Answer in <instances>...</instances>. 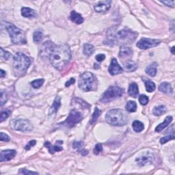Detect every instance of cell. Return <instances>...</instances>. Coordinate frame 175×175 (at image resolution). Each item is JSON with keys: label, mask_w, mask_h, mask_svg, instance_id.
Listing matches in <instances>:
<instances>
[{"label": "cell", "mask_w": 175, "mask_h": 175, "mask_svg": "<svg viewBox=\"0 0 175 175\" xmlns=\"http://www.w3.org/2000/svg\"><path fill=\"white\" fill-rule=\"evenodd\" d=\"M48 57L53 66L60 71L69 63L71 59V52L67 44H53Z\"/></svg>", "instance_id": "1"}, {"label": "cell", "mask_w": 175, "mask_h": 175, "mask_svg": "<svg viewBox=\"0 0 175 175\" xmlns=\"http://www.w3.org/2000/svg\"><path fill=\"white\" fill-rule=\"evenodd\" d=\"M106 120L107 123L113 126H123L128 123L126 113L120 109H112L107 112Z\"/></svg>", "instance_id": "2"}, {"label": "cell", "mask_w": 175, "mask_h": 175, "mask_svg": "<svg viewBox=\"0 0 175 175\" xmlns=\"http://www.w3.org/2000/svg\"><path fill=\"white\" fill-rule=\"evenodd\" d=\"M31 64L29 57L21 52L16 53L13 61V68L16 75H21L25 72Z\"/></svg>", "instance_id": "3"}, {"label": "cell", "mask_w": 175, "mask_h": 175, "mask_svg": "<svg viewBox=\"0 0 175 175\" xmlns=\"http://www.w3.org/2000/svg\"><path fill=\"white\" fill-rule=\"evenodd\" d=\"M109 34V39L114 41H120L123 42H131L136 40L138 36V33L133 32L129 29H123L118 31L116 34L107 33Z\"/></svg>", "instance_id": "4"}, {"label": "cell", "mask_w": 175, "mask_h": 175, "mask_svg": "<svg viewBox=\"0 0 175 175\" xmlns=\"http://www.w3.org/2000/svg\"><path fill=\"white\" fill-rule=\"evenodd\" d=\"M6 29L10 35L12 42L15 45L26 44L25 34L22 29H19L12 24H8L6 26Z\"/></svg>", "instance_id": "5"}, {"label": "cell", "mask_w": 175, "mask_h": 175, "mask_svg": "<svg viewBox=\"0 0 175 175\" xmlns=\"http://www.w3.org/2000/svg\"><path fill=\"white\" fill-rule=\"evenodd\" d=\"M96 79L92 72H85L80 75L79 79V88L83 92L93 90Z\"/></svg>", "instance_id": "6"}, {"label": "cell", "mask_w": 175, "mask_h": 175, "mask_svg": "<svg viewBox=\"0 0 175 175\" xmlns=\"http://www.w3.org/2000/svg\"><path fill=\"white\" fill-rule=\"evenodd\" d=\"M123 94V90L119 86H111L101 96L100 101L107 103L111 102L115 99L120 97Z\"/></svg>", "instance_id": "7"}, {"label": "cell", "mask_w": 175, "mask_h": 175, "mask_svg": "<svg viewBox=\"0 0 175 175\" xmlns=\"http://www.w3.org/2000/svg\"><path fill=\"white\" fill-rule=\"evenodd\" d=\"M82 118L83 117L82 114L79 111H77V110L73 109L70 112L69 116L67 117L66 120L64 123H62V125L69 128L73 127L77 124L81 122Z\"/></svg>", "instance_id": "8"}, {"label": "cell", "mask_w": 175, "mask_h": 175, "mask_svg": "<svg viewBox=\"0 0 175 175\" xmlns=\"http://www.w3.org/2000/svg\"><path fill=\"white\" fill-rule=\"evenodd\" d=\"M10 124L12 125V127L17 131H31L33 128L32 124L27 120H13Z\"/></svg>", "instance_id": "9"}, {"label": "cell", "mask_w": 175, "mask_h": 175, "mask_svg": "<svg viewBox=\"0 0 175 175\" xmlns=\"http://www.w3.org/2000/svg\"><path fill=\"white\" fill-rule=\"evenodd\" d=\"M161 40L157 39H146V38H142L139 40L136 44V46L141 49H147L149 48L154 47L157 46L160 44Z\"/></svg>", "instance_id": "10"}, {"label": "cell", "mask_w": 175, "mask_h": 175, "mask_svg": "<svg viewBox=\"0 0 175 175\" xmlns=\"http://www.w3.org/2000/svg\"><path fill=\"white\" fill-rule=\"evenodd\" d=\"M109 72L112 75H116L121 73L123 71V69L119 64L116 58H113L108 69Z\"/></svg>", "instance_id": "11"}, {"label": "cell", "mask_w": 175, "mask_h": 175, "mask_svg": "<svg viewBox=\"0 0 175 175\" xmlns=\"http://www.w3.org/2000/svg\"><path fill=\"white\" fill-rule=\"evenodd\" d=\"M111 1H101L95 6V10L97 12H106L110 8L111 6Z\"/></svg>", "instance_id": "12"}, {"label": "cell", "mask_w": 175, "mask_h": 175, "mask_svg": "<svg viewBox=\"0 0 175 175\" xmlns=\"http://www.w3.org/2000/svg\"><path fill=\"white\" fill-rule=\"evenodd\" d=\"M153 160V156L150 153H146V154L141 155L140 157L136 158V161L140 166H144L146 164L151 163Z\"/></svg>", "instance_id": "13"}, {"label": "cell", "mask_w": 175, "mask_h": 175, "mask_svg": "<svg viewBox=\"0 0 175 175\" xmlns=\"http://www.w3.org/2000/svg\"><path fill=\"white\" fill-rule=\"evenodd\" d=\"M16 155V151L15 150H4L1 152L0 161L1 162L8 161L11 160Z\"/></svg>", "instance_id": "14"}, {"label": "cell", "mask_w": 175, "mask_h": 175, "mask_svg": "<svg viewBox=\"0 0 175 175\" xmlns=\"http://www.w3.org/2000/svg\"><path fill=\"white\" fill-rule=\"evenodd\" d=\"M132 49L131 47L126 46V45H122L120 49L119 57L120 58H127L132 55Z\"/></svg>", "instance_id": "15"}, {"label": "cell", "mask_w": 175, "mask_h": 175, "mask_svg": "<svg viewBox=\"0 0 175 175\" xmlns=\"http://www.w3.org/2000/svg\"><path fill=\"white\" fill-rule=\"evenodd\" d=\"M70 19H71L72 22H74L76 24H82L83 22V19L82 16L79 13H77L75 12V10H72L70 15Z\"/></svg>", "instance_id": "16"}, {"label": "cell", "mask_w": 175, "mask_h": 175, "mask_svg": "<svg viewBox=\"0 0 175 175\" xmlns=\"http://www.w3.org/2000/svg\"><path fill=\"white\" fill-rule=\"evenodd\" d=\"M21 15H22V16L24 17L31 19L36 17V13L33 9L29 8L23 7L22 8V9H21Z\"/></svg>", "instance_id": "17"}, {"label": "cell", "mask_w": 175, "mask_h": 175, "mask_svg": "<svg viewBox=\"0 0 175 175\" xmlns=\"http://www.w3.org/2000/svg\"><path fill=\"white\" fill-rule=\"evenodd\" d=\"M159 90L165 94H171L172 93V88L170 83L163 82L159 86Z\"/></svg>", "instance_id": "18"}, {"label": "cell", "mask_w": 175, "mask_h": 175, "mask_svg": "<svg viewBox=\"0 0 175 175\" xmlns=\"http://www.w3.org/2000/svg\"><path fill=\"white\" fill-rule=\"evenodd\" d=\"M172 121V116H167L165 120H163V122L162 123H161L157 127L155 128V131L156 132H160L163 130V129H165L166 127H167L171 123V122Z\"/></svg>", "instance_id": "19"}, {"label": "cell", "mask_w": 175, "mask_h": 175, "mask_svg": "<svg viewBox=\"0 0 175 175\" xmlns=\"http://www.w3.org/2000/svg\"><path fill=\"white\" fill-rule=\"evenodd\" d=\"M128 94L129 96H132V97H136L139 94L138 86L136 83H131L129 86L128 89Z\"/></svg>", "instance_id": "20"}, {"label": "cell", "mask_w": 175, "mask_h": 175, "mask_svg": "<svg viewBox=\"0 0 175 175\" xmlns=\"http://www.w3.org/2000/svg\"><path fill=\"white\" fill-rule=\"evenodd\" d=\"M45 146L47 148V149L49 150V153L51 154H53V153H55L56 152H59V151H61V150H62V147L60 145H56V146H53V145L50 143L49 142H46L45 143Z\"/></svg>", "instance_id": "21"}, {"label": "cell", "mask_w": 175, "mask_h": 175, "mask_svg": "<svg viewBox=\"0 0 175 175\" xmlns=\"http://www.w3.org/2000/svg\"><path fill=\"white\" fill-rule=\"evenodd\" d=\"M157 64L156 62H153L150 64L146 69V73L150 77H155L157 73Z\"/></svg>", "instance_id": "22"}, {"label": "cell", "mask_w": 175, "mask_h": 175, "mask_svg": "<svg viewBox=\"0 0 175 175\" xmlns=\"http://www.w3.org/2000/svg\"><path fill=\"white\" fill-rule=\"evenodd\" d=\"M137 69H138L137 64L131 60L127 61L124 64V69H125L126 72L135 71Z\"/></svg>", "instance_id": "23"}, {"label": "cell", "mask_w": 175, "mask_h": 175, "mask_svg": "<svg viewBox=\"0 0 175 175\" xmlns=\"http://www.w3.org/2000/svg\"><path fill=\"white\" fill-rule=\"evenodd\" d=\"M166 111H167L166 107L165 106H163V105H161V106H159L155 107V108L153 109V113L155 116H161L162 114H163L164 113H166Z\"/></svg>", "instance_id": "24"}, {"label": "cell", "mask_w": 175, "mask_h": 175, "mask_svg": "<svg viewBox=\"0 0 175 175\" xmlns=\"http://www.w3.org/2000/svg\"><path fill=\"white\" fill-rule=\"evenodd\" d=\"M95 52V47L90 44H87L86 43L83 45V53L86 56H90L93 54Z\"/></svg>", "instance_id": "25"}, {"label": "cell", "mask_w": 175, "mask_h": 175, "mask_svg": "<svg viewBox=\"0 0 175 175\" xmlns=\"http://www.w3.org/2000/svg\"><path fill=\"white\" fill-rule=\"evenodd\" d=\"M132 127L136 132L140 133L144 130V125L143 123L140 122V121L135 120V121H133V123L132 124Z\"/></svg>", "instance_id": "26"}, {"label": "cell", "mask_w": 175, "mask_h": 175, "mask_svg": "<svg viewBox=\"0 0 175 175\" xmlns=\"http://www.w3.org/2000/svg\"><path fill=\"white\" fill-rule=\"evenodd\" d=\"M60 107H61V98L60 96H56L54 101H53V103L52 105V109H52V112L56 113Z\"/></svg>", "instance_id": "27"}, {"label": "cell", "mask_w": 175, "mask_h": 175, "mask_svg": "<svg viewBox=\"0 0 175 175\" xmlns=\"http://www.w3.org/2000/svg\"><path fill=\"white\" fill-rule=\"evenodd\" d=\"M126 110L129 112H135L137 109V104L135 101H129L126 105Z\"/></svg>", "instance_id": "28"}, {"label": "cell", "mask_w": 175, "mask_h": 175, "mask_svg": "<svg viewBox=\"0 0 175 175\" xmlns=\"http://www.w3.org/2000/svg\"><path fill=\"white\" fill-rule=\"evenodd\" d=\"M145 86H146V91L149 93H153L156 88L155 83L149 79L145 81Z\"/></svg>", "instance_id": "29"}, {"label": "cell", "mask_w": 175, "mask_h": 175, "mask_svg": "<svg viewBox=\"0 0 175 175\" xmlns=\"http://www.w3.org/2000/svg\"><path fill=\"white\" fill-rule=\"evenodd\" d=\"M101 114V110L99 108H97V107H95V112H94V113L93 114V116H92V117H91V119L90 121L91 125H93V124L98 120V118H99V116H100Z\"/></svg>", "instance_id": "30"}, {"label": "cell", "mask_w": 175, "mask_h": 175, "mask_svg": "<svg viewBox=\"0 0 175 175\" xmlns=\"http://www.w3.org/2000/svg\"><path fill=\"white\" fill-rule=\"evenodd\" d=\"M42 36H43V34L41 30L39 29V30L35 31L33 34V39H34V42L37 43L41 42V40H42Z\"/></svg>", "instance_id": "31"}, {"label": "cell", "mask_w": 175, "mask_h": 175, "mask_svg": "<svg viewBox=\"0 0 175 175\" xmlns=\"http://www.w3.org/2000/svg\"><path fill=\"white\" fill-rule=\"evenodd\" d=\"M44 82H45V80L43 79H36L33 81V82H32L31 85L33 86V88L37 89V88H39L40 87H41L43 83H44Z\"/></svg>", "instance_id": "32"}, {"label": "cell", "mask_w": 175, "mask_h": 175, "mask_svg": "<svg viewBox=\"0 0 175 175\" xmlns=\"http://www.w3.org/2000/svg\"><path fill=\"white\" fill-rule=\"evenodd\" d=\"M149 97L145 95H142L140 96L139 97V101L142 106H146V104L149 103Z\"/></svg>", "instance_id": "33"}, {"label": "cell", "mask_w": 175, "mask_h": 175, "mask_svg": "<svg viewBox=\"0 0 175 175\" xmlns=\"http://www.w3.org/2000/svg\"><path fill=\"white\" fill-rule=\"evenodd\" d=\"M174 134H172V135H169L166 137H163V138H162L160 140V142L161 144H166V142H168V141L172 140H174Z\"/></svg>", "instance_id": "34"}, {"label": "cell", "mask_w": 175, "mask_h": 175, "mask_svg": "<svg viewBox=\"0 0 175 175\" xmlns=\"http://www.w3.org/2000/svg\"><path fill=\"white\" fill-rule=\"evenodd\" d=\"M83 144L82 142H74L72 144V147L73 149L77 150H80L83 149Z\"/></svg>", "instance_id": "35"}, {"label": "cell", "mask_w": 175, "mask_h": 175, "mask_svg": "<svg viewBox=\"0 0 175 175\" xmlns=\"http://www.w3.org/2000/svg\"><path fill=\"white\" fill-rule=\"evenodd\" d=\"M0 51H1V57L2 58L5 59V60H8L11 54H10L9 52L5 51L3 48H1V49H0Z\"/></svg>", "instance_id": "36"}, {"label": "cell", "mask_w": 175, "mask_h": 175, "mask_svg": "<svg viewBox=\"0 0 175 175\" xmlns=\"http://www.w3.org/2000/svg\"><path fill=\"white\" fill-rule=\"evenodd\" d=\"M7 95L6 93L4 90H1V97H0V100H1V106H4V103L7 101Z\"/></svg>", "instance_id": "37"}, {"label": "cell", "mask_w": 175, "mask_h": 175, "mask_svg": "<svg viewBox=\"0 0 175 175\" xmlns=\"http://www.w3.org/2000/svg\"><path fill=\"white\" fill-rule=\"evenodd\" d=\"M102 150H103V146H102V144H96L95 149H94V153H95V155H98L102 151Z\"/></svg>", "instance_id": "38"}, {"label": "cell", "mask_w": 175, "mask_h": 175, "mask_svg": "<svg viewBox=\"0 0 175 175\" xmlns=\"http://www.w3.org/2000/svg\"><path fill=\"white\" fill-rule=\"evenodd\" d=\"M9 116V112L7 111L5 112H2L1 113V117H0V121L1 122H3L5 120H6Z\"/></svg>", "instance_id": "39"}, {"label": "cell", "mask_w": 175, "mask_h": 175, "mask_svg": "<svg viewBox=\"0 0 175 175\" xmlns=\"http://www.w3.org/2000/svg\"><path fill=\"white\" fill-rule=\"evenodd\" d=\"M19 173L20 174H39V173H38V172L29 171V170H26V169H20Z\"/></svg>", "instance_id": "40"}, {"label": "cell", "mask_w": 175, "mask_h": 175, "mask_svg": "<svg viewBox=\"0 0 175 175\" xmlns=\"http://www.w3.org/2000/svg\"><path fill=\"white\" fill-rule=\"evenodd\" d=\"M0 140L4 141V142H8L10 140V138L7 134L2 132L1 133H0Z\"/></svg>", "instance_id": "41"}, {"label": "cell", "mask_w": 175, "mask_h": 175, "mask_svg": "<svg viewBox=\"0 0 175 175\" xmlns=\"http://www.w3.org/2000/svg\"><path fill=\"white\" fill-rule=\"evenodd\" d=\"M161 2L163 4L166 5L167 6L174 8V1H170V0H167V1H161Z\"/></svg>", "instance_id": "42"}, {"label": "cell", "mask_w": 175, "mask_h": 175, "mask_svg": "<svg viewBox=\"0 0 175 175\" xmlns=\"http://www.w3.org/2000/svg\"><path fill=\"white\" fill-rule=\"evenodd\" d=\"M95 58H96V60L100 62H102L103 60H104L105 59H106V55L103 54V53H101V54L96 55Z\"/></svg>", "instance_id": "43"}, {"label": "cell", "mask_w": 175, "mask_h": 175, "mask_svg": "<svg viewBox=\"0 0 175 175\" xmlns=\"http://www.w3.org/2000/svg\"><path fill=\"white\" fill-rule=\"evenodd\" d=\"M36 144V140H31L30 142H29L28 144L27 145V146L25 147V149L27 150H28L30 149V148L32 146H34Z\"/></svg>", "instance_id": "44"}, {"label": "cell", "mask_w": 175, "mask_h": 175, "mask_svg": "<svg viewBox=\"0 0 175 175\" xmlns=\"http://www.w3.org/2000/svg\"><path fill=\"white\" fill-rule=\"evenodd\" d=\"M75 82V80L74 78H71V79H70L69 81H67V82H66L65 83L66 87H69V86H70L71 85L73 84Z\"/></svg>", "instance_id": "45"}, {"label": "cell", "mask_w": 175, "mask_h": 175, "mask_svg": "<svg viewBox=\"0 0 175 175\" xmlns=\"http://www.w3.org/2000/svg\"><path fill=\"white\" fill-rule=\"evenodd\" d=\"M0 71H1V77H4L5 76H6V71H4L3 69L0 70Z\"/></svg>", "instance_id": "46"}, {"label": "cell", "mask_w": 175, "mask_h": 175, "mask_svg": "<svg viewBox=\"0 0 175 175\" xmlns=\"http://www.w3.org/2000/svg\"><path fill=\"white\" fill-rule=\"evenodd\" d=\"M88 153V150H83V151L82 152V155H87Z\"/></svg>", "instance_id": "47"}, {"label": "cell", "mask_w": 175, "mask_h": 175, "mask_svg": "<svg viewBox=\"0 0 175 175\" xmlns=\"http://www.w3.org/2000/svg\"><path fill=\"white\" fill-rule=\"evenodd\" d=\"M171 52L172 53V54H174V47H172V49H171Z\"/></svg>", "instance_id": "48"}]
</instances>
